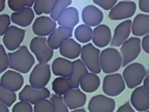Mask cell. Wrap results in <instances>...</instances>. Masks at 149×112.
I'll use <instances>...</instances> for the list:
<instances>
[{
	"label": "cell",
	"mask_w": 149,
	"mask_h": 112,
	"mask_svg": "<svg viewBox=\"0 0 149 112\" xmlns=\"http://www.w3.org/2000/svg\"><path fill=\"white\" fill-rule=\"evenodd\" d=\"M9 67L22 74H26L31 70L35 63V59L26 46H20L14 52L8 54Z\"/></svg>",
	"instance_id": "cell-1"
},
{
	"label": "cell",
	"mask_w": 149,
	"mask_h": 112,
	"mask_svg": "<svg viewBox=\"0 0 149 112\" xmlns=\"http://www.w3.org/2000/svg\"><path fill=\"white\" fill-rule=\"evenodd\" d=\"M100 64L101 69L104 73H114L122 66V57L116 48H107L100 53Z\"/></svg>",
	"instance_id": "cell-2"
},
{
	"label": "cell",
	"mask_w": 149,
	"mask_h": 112,
	"mask_svg": "<svg viewBox=\"0 0 149 112\" xmlns=\"http://www.w3.org/2000/svg\"><path fill=\"white\" fill-rule=\"evenodd\" d=\"M100 50L91 43L84 45L81 47L80 57L87 68L90 72L100 74L101 69L100 64Z\"/></svg>",
	"instance_id": "cell-3"
},
{
	"label": "cell",
	"mask_w": 149,
	"mask_h": 112,
	"mask_svg": "<svg viewBox=\"0 0 149 112\" xmlns=\"http://www.w3.org/2000/svg\"><path fill=\"white\" fill-rule=\"evenodd\" d=\"M146 75L144 65L139 62H134L126 66L123 71V78L126 86L133 89L143 82Z\"/></svg>",
	"instance_id": "cell-4"
},
{
	"label": "cell",
	"mask_w": 149,
	"mask_h": 112,
	"mask_svg": "<svg viewBox=\"0 0 149 112\" xmlns=\"http://www.w3.org/2000/svg\"><path fill=\"white\" fill-rule=\"evenodd\" d=\"M30 48L39 62L47 63L54 54V50L49 46L47 38L44 36H37L32 38Z\"/></svg>",
	"instance_id": "cell-5"
},
{
	"label": "cell",
	"mask_w": 149,
	"mask_h": 112,
	"mask_svg": "<svg viewBox=\"0 0 149 112\" xmlns=\"http://www.w3.org/2000/svg\"><path fill=\"white\" fill-rule=\"evenodd\" d=\"M141 51V40L140 38L132 37L127 38L120 48L122 57V66H125L136 60Z\"/></svg>",
	"instance_id": "cell-6"
},
{
	"label": "cell",
	"mask_w": 149,
	"mask_h": 112,
	"mask_svg": "<svg viewBox=\"0 0 149 112\" xmlns=\"http://www.w3.org/2000/svg\"><path fill=\"white\" fill-rule=\"evenodd\" d=\"M125 89V82L122 76L118 73L106 75L103 80L102 90L109 96H116Z\"/></svg>",
	"instance_id": "cell-7"
},
{
	"label": "cell",
	"mask_w": 149,
	"mask_h": 112,
	"mask_svg": "<svg viewBox=\"0 0 149 112\" xmlns=\"http://www.w3.org/2000/svg\"><path fill=\"white\" fill-rule=\"evenodd\" d=\"M50 65L47 63L39 62L34 66L29 76L30 85L37 87H45L51 78Z\"/></svg>",
	"instance_id": "cell-8"
},
{
	"label": "cell",
	"mask_w": 149,
	"mask_h": 112,
	"mask_svg": "<svg viewBox=\"0 0 149 112\" xmlns=\"http://www.w3.org/2000/svg\"><path fill=\"white\" fill-rule=\"evenodd\" d=\"M50 96L49 90L45 87H37L31 85H27L19 93L20 100L27 101L34 104L38 101Z\"/></svg>",
	"instance_id": "cell-9"
},
{
	"label": "cell",
	"mask_w": 149,
	"mask_h": 112,
	"mask_svg": "<svg viewBox=\"0 0 149 112\" xmlns=\"http://www.w3.org/2000/svg\"><path fill=\"white\" fill-rule=\"evenodd\" d=\"M136 11V4L133 1H123L115 5L110 10L108 17L112 20H120L131 18Z\"/></svg>",
	"instance_id": "cell-10"
},
{
	"label": "cell",
	"mask_w": 149,
	"mask_h": 112,
	"mask_svg": "<svg viewBox=\"0 0 149 112\" xmlns=\"http://www.w3.org/2000/svg\"><path fill=\"white\" fill-rule=\"evenodd\" d=\"M26 31L15 26H10L2 38L5 47L9 51L19 48L24 40Z\"/></svg>",
	"instance_id": "cell-11"
},
{
	"label": "cell",
	"mask_w": 149,
	"mask_h": 112,
	"mask_svg": "<svg viewBox=\"0 0 149 112\" xmlns=\"http://www.w3.org/2000/svg\"><path fill=\"white\" fill-rule=\"evenodd\" d=\"M115 107V100L103 94L92 97L88 104V110L90 112H112Z\"/></svg>",
	"instance_id": "cell-12"
},
{
	"label": "cell",
	"mask_w": 149,
	"mask_h": 112,
	"mask_svg": "<svg viewBox=\"0 0 149 112\" xmlns=\"http://www.w3.org/2000/svg\"><path fill=\"white\" fill-rule=\"evenodd\" d=\"M0 82L5 88L13 92H16L22 88L24 78L19 72L8 70L1 77Z\"/></svg>",
	"instance_id": "cell-13"
},
{
	"label": "cell",
	"mask_w": 149,
	"mask_h": 112,
	"mask_svg": "<svg viewBox=\"0 0 149 112\" xmlns=\"http://www.w3.org/2000/svg\"><path fill=\"white\" fill-rule=\"evenodd\" d=\"M73 27L60 26L55 29L49 35L47 39L49 46L53 50L59 48L61 45L73 34Z\"/></svg>",
	"instance_id": "cell-14"
},
{
	"label": "cell",
	"mask_w": 149,
	"mask_h": 112,
	"mask_svg": "<svg viewBox=\"0 0 149 112\" xmlns=\"http://www.w3.org/2000/svg\"><path fill=\"white\" fill-rule=\"evenodd\" d=\"M130 102L137 111H147L149 109V94L143 86L136 87L131 94Z\"/></svg>",
	"instance_id": "cell-15"
},
{
	"label": "cell",
	"mask_w": 149,
	"mask_h": 112,
	"mask_svg": "<svg viewBox=\"0 0 149 112\" xmlns=\"http://www.w3.org/2000/svg\"><path fill=\"white\" fill-rule=\"evenodd\" d=\"M56 24L51 18L41 16L34 20L32 30L33 33L38 36H47L49 35L55 29Z\"/></svg>",
	"instance_id": "cell-16"
},
{
	"label": "cell",
	"mask_w": 149,
	"mask_h": 112,
	"mask_svg": "<svg viewBox=\"0 0 149 112\" xmlns=\"http://www.w3.org/2000/svg\"><path fill=\"white\" fill-rule=\"evenodd\" d=\"M64 101L70 110L82 107L86 103L87 96L77 88H71L63 94Z\"/></svg>",
	"instance_id": "cell-17"
},
{
	"label": "cell",
	"mask_w": 149,
	"mask_h": 112,
	"mask_svg": "<svg viewBox=\"0 0 149 112\" xmlns=\"http://www.w3.org/2000/svg\"><path fill=\"white\" fill-rule=\"evenodd\" d=\"M132 20L127 19L121 22L115 27L111 41V46H120L129 38L132 32Z\"/></svg>",
	"instance_id": "cell-18"
},
{
	"label": "cell",
	"mask_w": 149,
	"mask_h": 112,
	"mask_svg": "<svg viewBox=\"0 0 149 112\" xmlns=\"http://www.w3.org/2000/svg\"><path fill=\"white\" fill-rule=\"evenodd\" d=\"M82 20L89 26L99 25L103 20L104 15L102 12L94 5L85 6L81 12Z\"/></svg>",
	"instance_id": "cell-19"
},
{
	"label": "cell",
	"mask_w": 149,
	"mask_h": 112,
	"mask_svg": "<svg viewBox=\"0 0 149 112\" xmlns=\"http://www.w3.org/2000/svg\"><path fill=\"white\" fill-rule=\"evenodd\" d=\"M92 41L93 44L100 48L107 46L111 41V31L106 24H99L93 31Z\"/></svg>",
	"instance_id": "cell-20"
},
{
	"label": "cell",
	"mask_w": 149,
	"mask_h": 112,
	"mask_svg": "<svg viewBox=\"0 0 149 112\" xmlns=\"http://www.w3.org/2000/svg\"><path fill=\"white\" fill-rule=\"evenodd\" d=\"M59 48L61 55L70 60L77 58L80 55L81 50L80 44L70 37L66 39Z\"/></svg>",
	"instance_id": "cell-21"
},
{
	"label": "cell",
	"mask_w": 149,
	"mask_h": 112,
	"mask_svg": "<svg viewBox=\"0 0 149 112\" xmlns=\"http://www.w3.org/2000/svg\"><path fill=\"white\" fill-rule=\"evenodd\" d=\"M34 12L30 7L26 6L22 9L11 14L10 19L13 23L21 27H27L33 22Z\"/></svg>",
	"instance_id": "cell-22"
},
{
	"label": "cell",
	"mask_w": 149,
	"mask_h": 112,
	"mask_svg": "<svg viewBox=\"0 0 149 112\" xmlns=\"http://www.w3.org/2000/svg\"><path fill=\"white\" fill-rule=\"evenodd\" d=\"M57 22L59 26L69 27H74L79 22L78 10L73 6L66 8L61 13Z\"/></svg>",
	"instance_id": "cell-23"
},
{
	"label": "cell",
	"mask_w": 149,
	"mask_h": 112,
	"mask_svg": "<svg viewBox=\"0 0 149 112\" xmlns=\"http://www.w3.org/2000/svg\"><path fill=\"white\" fill-rule=\"evenodd\" d=\"M132 32L135 36H142L149 33V15L140 13L133 19Z\"/></svg>",
	"instance_id": "cell-24"
},
{
	"label": "cell",
	"mask_w": 149,
	"mask_h": 112,
	"mask_svg": "<svg viewBox=\"0 0 149 112\" xmlns=\"http://www.w3.org/2000/svg\"><path fill=\"white\" fill-rule=\"evenodd\" d=\"M51 69L55 76L68 78L72 70V62L62 57H58L52 62Z\"/></svg>",
	"instance_id": "cell-25"
},
{
	"label": "cell",
	"mask_w": 149,
	"mask_h": 112,
	"mask_svg": "<svg viewBox=\"0 0 149 112\" xmlns=\"http://www.w3.org/2000/svg\"><path fill=\"white\" fill-rule=\"evenodd\" d=\"M87 72V68L81 60L77 59L72 62V70L68 79L73 88L79 87L81 77Z\"/></svg>",
	"instance_id": "cell-26"
},
{
	"label": "cell",
	"mask_w": 149,
	"mask_h": 112,
	"mask_svg": "<svg viewBox=\"0 0 149 112\" xmlns=\"http://www.w3.org/2000/svg\"><path fill=\"white\" fill-rule=\"evenodd\" d=\"M79 85L84 92L93 93L100 87V79L97 74L88 72L81 77Z\"/></svg>",
	"instance_id": "cell-27"
},
{
	"label": "cell",
	"mask_w": 149,
	"mask_h": 112,
	"mask_svg": "<svg viewBox=\"0 0 149 112\" xmlns=\"http://www.w3.org/2000/svg\"><path fill=\"white\" fill-rule=\"evenodd\" d=\"M71 88H72V87L67 77H58L55 78L52 83V90L55 94L59 95H63Z\"/></svg>",
	"instance_id": "cell-28"
},
{
	"label": "cell",
	"mask_w": 149,
	"mask_h": 112,
	"mask_svg": "<svg viewBox=\"0 0 149 112\" xmlns=\"http://www.w3.org/2000/svg\"><path fill=\"white\" fill-rule=\"evenodd\" d=\"M75 38L81 43L89 42L92 38L93 30L87 24H80L74 30Z\"/></svg>",
	"instance_id": "cell-29"
},
{
	"label": "cell",
	"mask_w": 149,
	"mask_h": 112,
	"mask_svg": "<svg viewBox=\"0 0 149 112\" xmlns=\"http://www.w3.org/2000/svg\"><path fill=\"white\" fill-rule=\"evenodd\" d=\"M16 100V94L15 92L11 91L3 87L0 82V101L6 106H11Z\"/></svg>",
	"instance_id": "cell-30"
},
{
	"label": "cell",
	"mask_w": 149,
	"mask_h": 112,
	"mask_svg": "<svg viewBox=\"0 0 149 112\" xmlns=\"http://www.w3.org/2000/svg\"><path fill=\"white\" fill-rule=\"evenodd\" d=\"M72 0H57L49 13L51 18L54 20H57L61 13L72 4Z\"/></svg>",
	"instance_id": "cell-31"
},
{
	"label": "cell",
	"mask_w": 149,
	"mask_h": 112,
	"mask_svg": "<svg viewBox=\"0 0 149 112\" xmlns=\"http://www.w3.org/2000/svg\"><path fill=\"white\" fill-rule=\"evenodd\" d=\"M54 112H68L69 109L62 95L53 94L50 97Z\"/></svg>",
	"instance_id": "cell-32"
},
{
	"label": "cell",
	"mask_w": 149,
	"mask_h": 112,
	"mask_svg": "<svg viewBox=\"0 0 149 112\" xmlns=\"http://www.w3.org/2000/svg\"><path fill=\"white\" fill-rule=\"evenodd\" d=\"M34 112H54L52 104L50 100L47 98L41 99L34 104Z\"/></svg>",
	"instance_id": "cell-33"
},
{
	"label": "cell",
	"mask_w": 149,
	"mask_h": 112,
	"mask_svg": "<svg viewBox=\"0 0 149 112\" xmlns=\"http://www.w3.org/2000/svg\"><path fill=\"white\" fill-rule=\"evenodd\" d=\"M33 110L31 104L24 100H20L16 103L12 109V112H32Z\"/></svg>",
	"instance_id": "cell-34"
},
{
	"label": "cell",
	"mask_w": 149,
	"mask_h": 112,
	"mask_svg": "<svg viewBox=\"0 0 149 112\" xmlns=\"http://www.w3.org/2000/svg\"><path fill=\"white\" fill-rule=\"evenodd\" d=\"M9 67V57L4 48L0 44V74L3 72Z\"/></svg>",
	"instance_id": "cell-35"
},
{
	"label": "cell",
	"mask_w": 149,
	"mask_h": 112,
	"mask_svg": "<svg viewBox=\"0 0 149 112\" xmlns=\"http://www.w3.org/2000/svg\"><path fill=\"white\" fill-rule=\"evenodd\" d=\"M10 24V18L7 14L0 15V36H3Z\"/></svg>",
	"instance_id": "cell-36"
},
{
	"label": "cell",
	"mask_w": 149,
	"mask_h": 112,
	"mask_svg": "<svg viewBox=\"0 0 149 112\" xmlns=\"http://www.w3.org/2000/svg\"><path fill=\"white\" fill-rule=\"evenodd\" d=\"M93 2L105 10H111L116 4L118 0H93Z\"/></svg>",
	"instance_id": "cell-37"
},
{
	"label": "cell",
	"mask_w": 149,
	"mask_h": 112,
	"mask_svg": "<svg viewBox=\"0 0 149 112\" xmlns=\"http://www.w3.org/2000/svg\"><path fill=\"white\" fill-rule=\"evenodd\" d=\"M9 8L14 12L19 11L26 6L24 0H8Z\"/></svg>",
	"instance_id": "cell-38"
},
{
	"label": "cell",
	"mask_w": 149,
	"mask_h": 112,
	"mask_svg": "<svg viewBox=\"0 0 149 112\" xmlns=\"http://www.w3.org/2000/svg\"><path fill=\"white\" fill-rule=\"evenodd\" d=\"M45 2V0H35L33 5V9L37 15H40L44 13Z\"/></svg>",
	"instance_id": "cell-39"
},
{
	"label": "cell",
	"mask_w": 149,
	"mask_h": 112,
	"mask_svg": "<svg viewBox=\"0 0 149 112\" xmlns=\"http://www.w3.org/2000/svg\"><path fill=\"white\" fill-rule=\"evenodd\" d=\"M118 112H134L135 109H134L129 102H126L122 106H120L117 110Z\"/></svg>",
	"instance_id": "cell-40"
},
{
	"label": "cell",
	"mask_w": 149,
	"mask_h": 112,
	"mask_svg": "<svg viewBox=\"0 0 149 112\" xmlns=\"http://www.w3.org/2000/svg\"><path fill=\"white\" fill-rule=\"evenodd\" d=\"M56 1L57 0H45L44 8V13L49 14Z\"/></svg>",
	"instance_id": "cell-41"
},
{
	"label": "cell",
	"mask_w": 149,
	"mask_h": 112,
	"mask_svg": "<svg viewBox=\"0 0 149 112\" xmlns=\"http://www.w3.org/2000/svg\"><path fill=\"white\" fill-rule=\"evenodd\" d=\"M139 6L142 12L149 13V0H139Z\"/></svg>",
	"instance_id": "cell-42"
},
{
	"label": "cell",
	"mask_w": 149,
	"mask_h": 112,
	"mask_svg": "<svg viewBox=\"0 0 149 112\" xmlns=\"http://www.w3.org/2000/svg\"><path fill=\"white\" fill-rule=\"evenodd\" d=\"M141 47L143 50L147 54H149V33L146 34L142 39Z\"/></svg>",
	"instance_id": "cell-43"
},
{
	"label": "cell",
	"mask_w": 149,
	"mask_h": 112,
	"mask_svg": "<svg viewBox=\"0 0 149 112\" xmlns=\"http://www.w3.org/2000/svg\"><path fill=\"white\" fill-rule=\"evenodd\" d=\"M143 86L149 94V76H147L144 79L143 82Z\"/></svg>",
	"instance_id": "cell-44"
},
{
	"label": "cell",
	"mask_w": 149,
	"mask_h": 112,
	"mask_svg": "<svg viewBox=\"0 0 149 112\" xmlns=\"http://www.w3.org/2000/svg\"><path fill=\"white\" fill-rule=\"evenodd\" d=\"M9 109L4 103L0 101V112H8Z\"/></svg>",
	"instance_id": "cell-45"
},
{
	"label": "cell",
	"mask_w": 149,
	"mask_h": 112,
	"mask_svg": "<svg viewBox=\"0 0 149 112\" xmlns=\"http://www.w3.org/2000/svg\"><path fill=\"white\" fill-rule=\"evenodd\" d=\"M25 2V5L26 6L28 7H31L32 6L35 2V0H24Z\"/></svg>",
	"instance_id": "cell-46"
},
{
	"label": "cell",
	"mask_w": 149,
	"mask_h": 112,
	"mask_svg": "<svg viewBox=\"0 0 149 112\" xmlns=\"http://www.w3.org/2000/svg\"><path fill=\"white\" fill-rule=\"evenodd\" d=\"M5 8V0H0V12L3 10Z\"/></svg>",
	"instance_id": "cell-47"
},
{
	"label": "cell",
	"mask_w": 149,
	"mask_h": 112,
	"mask_svg": "<svg viewBox=\"0 0 149 112\" xmlns=\"http://www.w3.org/2000/svg\"><path fill=\"white\" fill-rule=\"evenodd\" d=\"M72 111H79V112H86V110L83 108V107H79V108H75L74 110H72Z\"/></svg>",
	"instance_id": "cell-48"
},
{
	"label": "cell",
	"mask_w": 149,
	"mask_h": 112,
	"mask_svg": "<svg viewBox=\"0 0 149 112\" xmlns=\"http://www.w3.org/2000/svg\"><path fill=\"white\" fill-rule=\"evenodd\" d=\"M124 1H130V0H124Z\"/></svg>",
	"instance_id": "cell-49"
},
{
	"label": "cell",
	"mask_w": 149,
	"mask_h": 112,
	"mask_svg": "<svg viewBox=\"0 0 149 112\" xmlns=\"http://www.w3.org/2000/svg\"><path fill=\"white\" fill-rule=\"evenodd\" d=\"M147 111H149V109H148V110Z\"/></svg>",
	"instance_id": "cell-50"
}]
</instances>
